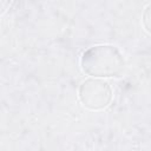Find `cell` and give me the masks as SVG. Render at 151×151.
Masks as SVG:
<instances>
[{"mask_svg": "<svg viewBox=\"0 0 151 151\" xmlns=\"http://www.w3.org/2000/svg\"><path fill=\"white\" fill-rule=\"evenodd\" d=\"M112 96L110 84L99 78H88L84 80L78 90L80 103L92 111H99L107 107L112 100Z\"/></svg>", "mask_w": 151, "mask_h": 151, "instance_id": "cell-2", "label": "cell"}, {"mask_svg": "<svg viewBox=\"0 0 151 151\" xmlns=\"http://www.w3.org/2000/svg\"><path fill=\"white\" fill-rule=\"evenodd\" d=\"M142 21H143L144 28L151 34V2L144 8L143 17H142Z\"/></svg>", "mask_w": 151, "mask_h": 151, "instance_id": "cell-3", "label": "cell"}, {"mask_svg": "<svg viewBox=\"0 0 151 151\" xmlns=\"http://www.w3.org/2000/svg\"><path fill=\"white\" fill-rule=\"evenodd\" d=\"M80 65L86 74L100 79L119 76L125 68V60L117 47L104 44L87 48L80 58Z\"/></svg>", "mask_w": 151, "mask_h": 151, "instance_id": "cell-1", "label": "cell"}]
</instances>
